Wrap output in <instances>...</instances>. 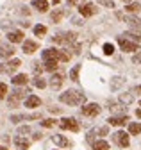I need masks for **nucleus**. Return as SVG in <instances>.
Returning a JSON list of instances; mask_svg holds the SVG:
<instances>
[{"label": "nucleus", "instance_id": "obj_7", "mask_svg": "<svg viewBox=\"0 0 141 150\" xmlns=\"http://www.w3.org/2000/svg\"><path fill=\"white\" fill-rule=\"evenodd\" d=\"M113 139H114V143L116 145H120V146H123V148H127L129 146V134L127 132H123V130H118L116 134H113Z\"/></svg>", "mask_w": 141, "mask_h": 150}, {"label": "nucleus", "instance_id": "obj_8", "mask_svg": "<svg viewBox=\"0 0 141 150\" xmlns=\"http://www.w3.org/2000/svg\"><path fill=\"white\" fill-rule=\"evenodd\" d=\"M20 64H22L20 59H11L9 63H6V64L0 66V73H13L14 70H18V68H20Z\"/></svg>", "mask_w": 141, "mask_h": 150}, {"label": "nucleus", "instance_id": "obj_43", "mask_svg": "<svg viewBox=\"0 0 141 150\" xmlns=\"http://www.w3.org/2000/svg\"><path fill=\"white\" fill-rule=\"evenodd\" d=\"M73 54H80V45H73Z\"/></svg>", "mask_w": 141, "mask_h": 150}, {"label": "nucleus", "instance_id": "obj_23", "mask_svg": "<svg viewBox=\"0 0 141 150\" xmlns=\"http://www.w3.org/2000/svg\"><path fill=\"white\" fill-rule=\"evenodd\" d=\"M93 150H109V143L104 139H98L93 143Z\"/></svg>", "mask_w": 141, "mask_h": 150}, {"label": "nucleus", "instance_id": "obj_19", "mask_svg": "<svg viewBox=\"0 0 141 150\" xmlns=\"http://www.w3.org/2000/svg\"><path fill=\"white\" fill-rule=\"evenodd\" d=\"M52 141H54L56 145H59V146H70L72 143H70L64 136H59V134H56V136H52Z\"/></svg>", "mask_w": 141, "mask_h": 150}, {"label": "nucleus", "instance_id": "obj_6", "mask_svg": "<svg viewBox=\"0 0 141 150\" xmlns=\"http://www.w3.org/2000/svg\"><path fill=\"white\" fill-rule=\"evenodd\" d=\"M116 16L120 18V20H125L130 27H134V29H141V20H139V18L137 16H132V14H121V13H116Z\"/></svg>", "mask_w": 141, "mask_h": 150}, {"label": "nucleus", "instance_id": "obj_3", "mask_svg": "<svg viewBox=\"0 0 141 150\" xmlns=\"http://www.w3.org/2000/svg\"><path fill=\"white\" fill-rule=\"evenodd\" d=\"M25 93H29V91H27V89H20V88H16V89L11 93V95L7 97V102H9V105H11V107H16V105L20 104V100L25 97Z\"/></svg>", "mask_w": 141, "mask_h": 150}, {"label": "nucleus", "instance_id": "obj_16", "mask_svg": "<svg viewBox=\"0 0 141 150\" xmlns=\"http://www.w3.org/2000/svg\"><path fill=\"white\" fill-rule=\"evenodd\" d=\"M14 145H16V148H18V150H27L30 143H29V139H25L22 136H16L14 138Z\"/></svg>", "mask_w": 141, "mask_h": 150}, {"label": "nucleus", "instance_id": "obj_21", "mask_svg": "<svg viewBox=\"0 0 141 150\" xmlns=\"http://www.w3.org/2000/svg\"><path fill=\"white\" fill-rule=\"evenodd\" d=\"M34 7H36L39 13H47L48 11V2L47 0H34Z\"/></svg>", "mask_w": 141, "mask_h": 150}, {"label": "nucleus", "instance_id": "obj_46", "mask_svg": "<svg viewBox=\"0 0 141 150\" xmlns=\"http://www.w3.org/2000/svg\"><path fill=\"white\" fill-rule=\"evenodd\" d=\"M32 138H34V139H41V134H39V132H36V134H34Z\"/></svg>", "mask_w": 141, "mask_h": 150}, {"label": "nucleus", "instance_id": "obj_13", "mask_svg": "<svg viewBox=\"0 0 141 150\" xmlns=\"http://www.w3.org/2000/svg\"><path fill=\"white\" fill-rule=\"evenodd\" d=\"M61 86H63V75L54 73V75L50 77V88H52V89H61Z\"/></svg>", "mask_w": 141, "mask_h": 150}, {"label": "nucleus", "instance_id": "obj_52", "mask_svg": "<svg viewBox=\"0 0 141 150\" xmlns=\"http://www.w3.org/2000/svg\"><path fill=\"white\" fill-rule=\"evenodd\" d=\"M139 105H141V102H139Z\"/></svg>", "mask_w": 141, "mask_h": 150}, {"label": "nucleus", "instance_id": "obj_29", "mask_svg": "<svg viewBox=\"0 0 141 150\" xmlns=\"http://www.w3.org/2000/svg\"><path fill=\"white\" fill-rule=\"evenodd\" d=\"M129 132L134 134V136L139 134V132H141V123H130V125H129Z\"/></svg>", "mask_w": 141, "mask_h": 150}, {"label": "nucleus", "instance_id": "obj_35", "mask_svg": "<svg viewBox=\"0 0 141 150\" xmlns=\"http://www.w3.org/2000/svg\"><path fill=\"white\" fill-rule=\"evenodd\" d=\"M113 112H123L125 111V107H121V105H114V104H111V107H109Z\"/></svg>", "mask_w": 141, "mask_h": 150}, {"label": "nucleus", "instance_id": "obj_22", "mask_svg": "<svg viewBox=\"0 0 141 150\" xmlns=\"http://www.w3.org/2000/svg\"><path fill=\"white\" fill-rule=\"evenodd\" d=\"M39 104H41V100L38 97H34V95L27 97V100H25V107H38Z\"/></svg>", "mask_w": 141, "mask_h": 150}, {"label": "nucleus", "instance_id": "obj_49", "mask_svg": "<svg viewBox=\"0 0 141 150\" xmlns=\"http://www.w3.org/2000/svg\"><path fill=\"white\" fill-rule=\"evenodd\" d=\"M52 2H54V4H59V0H52Z\"/></svg>", "mask_w": 141, "mask_h": 150}, {"label": "nucleus", "instance_id": "obj_42", "mask_svg": "<svg viewBox=\"0 0 141 150\" xmlns=\"http://www.w3.org/2000/svg\"><path fill=\"white\" fill-rule=\"evenodd\" d=\"M107 127H102V129H98V134H102V136H105V134H107Z\"/></svg>", "mask_w": 141, "mask_h": 150}, {"label": "nucleus", "instance_id": "obj_1", "mask_svg": "<svg viewBox=\"0 0 141 150\" xmlns=\"http://www.w3.org/2000/svg\"><path fill=\"white\" fill-rule=\"evenodd\" d=\"M59 100L63 104H68V105H80L86 102V97H84V93H80L77 89H68V91L61 93Z\"/></svg>", "mask_w": 141, "mask_h": 150}, {"label": "nucleus", "instance_id": "obj_41", "mask_svg": "<svg viewBox=\"0 0 141 150\" xmlns=\"http://www.w3.org/2000/svg\"><path fill=\"white\" fill-rule=\"evenodd\" d=\"M87 141H90V143H95V132H90V134H87V138H86Z\"/></svg>", "mask_w": 141, "mask_h": 150}, {"label": "nucleus", "instance_id": "obj_15", "mask_svg": "<svg viewBox=\"0 0 141 150\" xmlns=\"http://www.w3.org/2000/svg\"><path fill=\"white\" fill-rule=\"evenodd\" d=\"M107 122H109V125H114V127H121V125H125V123L129 122V118H127V116H111Z\"/></svg>", "mask_w": 141, "mask_h": 150}, {"label": "nucleus", "instance_id": "obj_38", "mask_svg": "<svg viewBox=\"0 0 141 150\" xmlns=\"http://www.w3.org/2000/svg\"><path fill=\"white\" fill-rule=\"evenodd\" d=\"M41 125H43V127H54V125H56V120H43Z\"/></svg>", "mask_w": 141, "mask_h": 150}, {"label": "nucleus", "instance_id": "obj_4", "mask_svg": "<svg viewBox=\"0 0 141 150\" xmlns=\"http://www.w3.org/2000/svg\"><path fill=\"white\" fill-rule=\"evenodd\" d=\"M118 45H120V48H121L123 52H137V50H139V47H137L136 41H132V40L129 41L127 38H123V36L118 38Z\"/></svg>", "mask_w": 141, "mask_h": 150}, {"label": "nucleus", "instance_id": "obj_12", "mask_svg": "<svg viewBox=\"0 0 141 150\" xmlns=\"http://www.w3.org/2000/svg\"><path fill=\"white\" fill-rule=\"evenodd\" d=\"M39 48V45L36 43V41H32V40H25L23 41V47H22V50L25 52V54H34Z\"/></svg>", "mask_w": 141, "mask_h": 150}, {"label": "nucleus", "instance_id": "obj_32", "mask_svg": "<svg viewBox=\"0 0 141 150\" xmlns=\"http://www.w3.org/2000/svg\"><path fill=\"white\" fill-rule=\"evenodd\" d=\"M113 52H114V47H113L111 43H105V45H104V54H105V55H113Z\"/></svg>", "mask_w": 141, "mask_h": 150}, {"label": "nucleus", "instance_id": "obj_26", "mask_svg": "<svg viewBox=\"0 0 141 150\" xmlns=\"http://www.w3.org/2000/svg\"><path fill=\"white\" fill-rule=\"evenodd\" d=\"M79 71H80V64L73 66V68H72V71H70V79L77 82V81H79Z\"/></svg>", "mask_w": 141, "mask_h": 150}, {"label": "nucleus", "instance_id": "obj_33", "mask_svg": "<svg viewBox=\"0 0 141 150\" xmlns=\"http://www.w3.org/2000/svg\"><path fill=\"white\" fill-rule=\"evenodd\" d=\"M34 86H36V88H45L47 82H45L41 77H36V79H34Z\"/></svg>", "mask_w": 141, "mask_h": 150}, {"label": "nucleus", "instance_id": "obj_30", "mask_svg": "<svg viewBox=\"0 0 141 150\" xmlns=\"http://www.w3.org/2000/svg\"><path fill=\"white\" fill-rule=\"evenodd\" d=\"M125 9H127L129 13H139V11H141V6L134 2V4H127V7H125Z\"/></svg>", "mask_w": 141, "mask_h": 150}, {"label": "nucleus", "instance_id": "obj_9", "mask_svg": "<svg viewBox=\"0 0 141 150\" xmlns=\"http://www.w3.org/2000/svg\"><path fill=\"white\" fill-rule=\"evenodd\" d=\"M100 112V105L98 104H86L82 107V115L84 116H97Z\"/></svg>", "mask_w": 141, "mask_h": 150}, {"label": "nucleus", "instance_id": "obj_14", "mask_svg": "<svg viewBox=\"0 0 141 150\" xmlns=\"http://www.w3.org/2000/svg\"><path fill=\"white\" fill-rule=\"evenodd\" d=\"M7 40L11 43H22L23 41V32H20V30H11L7 34Z\"/></svg>", "mask_w": 141, "mask_h": 150}, {"label": "nucleus", "instance_id": "obj_24", "mask_svg": "<svg viewBox=\"0 0 141 150\" xmlns=\"http://www.w3.org/2000/svg\"><path fill=\"white\" fill-rule=\"evenodd\" d=\"M120 102L121 104H132L134 102V95H132V93H121V95H120Z\"/></svg>", "mask_w": 141, "mask_h": 150}, {"label": "nucleus", "instance_id": "obj_11", "mask_svg": "<svg viewBox=\"0 0 141 150\" xmlns=\"http://www.w3.org/2000/svg\"><path fill=\"white\" fill-rule=\"evenodd\" d=\"M79 13H80L84 18H90V16H93V14L97 13V7H95L93 4H84V6L79 7Z\"/></svg>", "mask_w": 141, "mask_h": 150}, {"label": "nucleus", "instance_id": "obj_27", "mask_svg": "<svg viewBox=\"0 0 141 150\" xmlns=\"http://www.w3.org/2000/svg\"><path fill=\"white\" fill-rule=\"evenodd\" d=\"M57 61H45V70L47 71H56L57 70Z\"/></svg>", "mask_w": 141, "mask_h": 150}, {"label": "nucleus", "instance_id": "obj_10", "mask_svg": "<svg viewBox=\"0 0 141 150\" xmlns=\"http://www.w3.org/2000/svg\"><path fill=\"white\" fill-rule=\"evenodd\" d=\"M59 55H61V50H56V48L43 50V59L45 61H59Z\"/></svg>", "mask_w": 141, "mask_h": 150}, {"label": "nucleus", "instance_id": "obj_37", "mask_svg": "<svg viewBox=\"0 0 141 150\" xmlns=\"http://www.w3.org/2000/svg\"><path fill=\"white\" fill-rule=\"evenodd\" d=\"M32 70L36 71V73H41V71L45 70V66H39V63H34V64H32Z\"/></svg>", "mask_w": 141, "mask_h": 150}, {"label": "nucleus", "instance_id": "obj_31", "mask_svg": "<svg viewBox=\"0 0 141 150\" xmlns=\"http://www.w3.org/2000/svg\"><path fill=\"white\" fill-rule=\"evenodd\" d=\"M34 34L36 36H45L47 34V27L45 25H36L34 27Z\"/></svg>", "mask_w": 141, "mask_h": 150}, {"label": "nucleus", "instance_id": "obj_44", "mask_svg": "<svg viewBox=\"0 0 141 150\" xmlns=\"http://www.w3.org/2000/svg\"><path fill=\"white\" fill-rule=\"evenodd\" d=\"M80 2H82V0H68L70 6H77V4H80Z\"/></svg>", "mask_w": 141, "mask_h": 150}, {"label": "nucleus", "instance_id": "obj_47", "mask_svg": "<svg viewBox=\"0 0 141 150\" xmlns=\"http://www.w3.org/2000/svg\"><path fill=\"white\" fill-rule=\"evenodd\" d=\"M136 116H137V118H141V109H137V111H136Z\"/></svg>", "mask_w": 141, "mask_h": 150}, {"label": "nucleus", "instance_id": "obj_39", "mask_svg": "<svg viewBox=\"0 0 141 150\" xmlns=\"http://www.w3.org/2000/svg\"><path fill=\"white\" fill-rule=\"evenodd\" d=\"M132 63H134V64H139V63H141V52H136V54H134Z\"/></svg>", "mask_w": 141, "mask_h": 150}, {"label": "nucleus", "instance_id": "obj_51", "mask_svg": "<svg viewBox=\"0 0 141 150\" xmlns=\"http://www.w3.org/2000/svg\"><path fill=\"white\" fill-rule=\"evenodd\" d=\"M123 2H127V4H130V0H123Z\"/></svg>", "mask_w": 141, "mask_h": 150}, {"label": "nucleus", "instance_id": "obj_50", "mask_svg": "<svg viewBox=\"0 0 141 150\" xmlns=\"http://www.w3.org/2000/svg\"><path fill=\"white\" fill-rule=\"evenodd\" d=\"M0 150H7V148H6V146H0Z\"/></svg>", "mask_w": 141, "mask_h": 150}, {"label": "nucleus", "instance_id": "obj_34", "mask_svg": "<svg viewBox=\"0 0 141 150\" xmlns=\"http://www.w3.org/2000/svg\"><path fill=\"white\" fill-rule=\"evenodd\" d=\"M6 95H7V86L0 82V98H6Z\"/></svg>", "mask_w": 141, "mask_h": 150}, {"label": "nucleus", "instance_id": "obj_40", "mask_svg": "<svg viewBox=\"0 0 141 150\" xmlns=\"http://www.w3.org/2000/svg\"><path fill=\"white\" fill-rule=\"evenodd\" d=\"M98 2H100L102 6H107V7H114V2H113V0H98Z\"/></svg>", "mask_w": 141, "mask_h": 150}, {"label": "nucleus", "instance_id": "obj_20", "mask_svg": "<svg viewBox=\"0 0 141 150\" xmlns=\"http://www.w3.org/2000/svg\"><path fill=\"white\" fill-rule=\"evenodd\" d=\"M123 38H127V40H132L136 43H141V32H134V30H127L123 34Z\"/></svg>", "mask_w": 141, "mask_h": 150}, {"label": "nucleus", "instance_id": "obj_28", "mask_svg": "<svg viewBox=\"0 0 141 150\" xmlns=\"http://www.w3.org/2000/svg\"><path fill=\"white\" fill-rule=\"evenodd\" d=\"M123 82H125V79H123V77H114V79L111 81V88H113V89H118Z\"/></svg>", "mask_w": 141, "mask_h": 150}, {"label": "nucleus", "instance_id": "obj_25", "mask_svg": "<svg viewBox=\"0 0 141 150\" xmlns=\"http://www.w3.org/2000/svg\"><path fill=\"white\" fill-rule=\"evenodd\" d=\"M63 14H64V13H63V9H56L54 13L50 14V18H52V22H56V23H59V22L63 20Z\"/></svg>", "mask_w": 141, "mask_h": 150}, {"label": "nucleus", "instance_id": "obj_17", "mask_svg": "<svg viewBox=\"0 0 141 150\" xmlns=\"http://www.w3.org/2000/svg\"><path fill=\"white\" fill-rule=\"evenodd\" d=\"M11 81H13V84H16V86H25L29 79H27V75H25V73H20V75H14Z\"/></svg>", "mask_w": 141, "mask_h": 150}, {"label": "nucleus", "instance_id": "obj_48", "mask_svg": "<svg viewBox=\"0 0 141 150\" xmlns=\"http://www.w3.org/2000/svg\"><path fill=\"white\" fill-rule=\"evenodd\" d=\"M136 93H141V84H139V86L136 88Z\"/></svg>", "mask_w": 141, "mask_h": 150}, {"label": "nucleus", "instance_id": "obj_2", "mask_svg": "<svg viewBox=\"0 0 141 150\" xmlns=\"http://www.w3.org/2000/svg\"><path fill=\"white\" fill-rule=\"evenodd\" d=\"M52 40H54V43H61V45H72V43H75V40H77V34H75V32H63V34H57V36H54Z\"/></svg>", "mask_w": 141, "mask_h": 150}, {"label": "nucleus", "instance_id": "obj_45", "mask_svg": "<svg viewBox=\"0 0 141 150\" xmlns=\"http://www.w3.org/2000/svg\"><path fill=\"white\" fill-rule=\"evenodd\" d=\"M50 111H52V112H59L61 109H59V107H50Z\"/></svg>", "mask_w": 141, "mask_h": 150}, {"label": "nucleus", "instance_id": "obj_5", "mask_svg": "<svg viewBox=\"0 0 141 150\" xmlns=\"http://www.w3.org/2000/svg\"><path fill=\"white\" fill-rule=\"evenodd\" d=\"M59 127L63 130H73V132H77V130H79V123H77L75 118H63L59 122Z\"/></svg>", "mask_w": 141, "mask_h": 150}, {"label": "nucleus", "instance_id": "obj_18", "mask_svg": "<svg viewBox=\"0 0 141 150\" xmlns=\"http://www.w3.org/2000/svg\"><path fill=\"white\" fill-rule=\"evenodd\" d=\"M14 54V48L11 45H2L0 47V57H11Z\"/></svg>", "mask_w": 141, "mask_h": 150}, {"label": "nucleus", "instance_id": "obj_36", "mask_svg": "<svg viewBox=\"0 0 141 150\" xmlns=\"http://www.w3.org/2000/svg\"><path fill=\"white\" fill-rule=\"evenodd\" d=\"M18 134H20V136H23V134H30V127H27V125H25V127H20V129H18Z\"/></svg>", "mask_w": 141, "mask_h": 150}]
</instances>
